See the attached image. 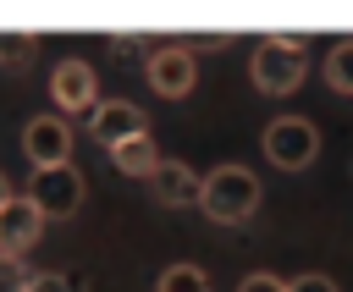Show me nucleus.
<instances>
[{"instance_id":"nucleus-9","label":"nucleus","mask_w":353,"mask_h":292,"mask_svg":"<svg viewBox=\"0 0 353 292\" xmlns=\"http://www.w3.org/2000/svg\"><path fill=\"white\" fill-rule=\"evenodd\" d=\"M199 171L193 165H182V160H160L154 165V176H149V193H154V204H165V209H188V204H199Z\"/></svg>"},{"instance_id":"nucleus-10","label":"nucleus","mask_w":353,"mask_h":292,"mask_svg":"<svg viewBox=\"0 0 353 292\" xmlns=\"http://www.w3.org/2000/svg\"><path fill=\"white\" fill-rule=\"evenodd\" d=\"M39 231H44V215L28 204V193H17L6 209H0V253H28L33 242H39Z\"/></svg>"},{"instance_id":"nucleus-14","label":"nucleus","mask_w":353,"mask_h":292,"mask_svg":"<svg viewBox=\"0 0 353 292\" xmlns=\"http://www.w3.org/2000/svg\"><path fill=\"white\" fill-rule=\"evenodd\" d=\"M33 55H39V39H33V33H0V66H6V72L33 66Z\"/></svg>"},{"instance_id":"nucleus-18","label":"nucleus","mask_w":353,"mask_h":292,"mask_svg":"<svg viewBox=\"0 0 353 292\" xmlns=\"http://www.w3.org/2000/svg\"><path fill=\"white\" fill-rule=\"evenodd\" d=\"M237 292H287V281L281 275H270V270H254V275H243V286Z\"/></svg>"},{"instance_id":"nucleus-4","label":"nucleus","mask_w":353,"mask_h":292,"mask_svg":"<svg viewBox=\"0 0 353 292\" xmlns=\"http://www.w3.org/2000/svg\"><path fill=\"white\" fill-rule=\"evenodd\" d=\"M88 198V182L77 165H50V171H33L28 176V204L44 215V220H72Z\"/></svg>"},{"instance_id":"nucleus-6","label":"nucleus","mask_w":353,"mask_h":292,"mask_svg":"<svg viewBox=\"0 0 353 292\" xmlns=\"http://www.w3.org/2000/svg\"><path fill=\"white\" fill-rule=\"evenodd\" d=\"M22 154H28L33 171L72 165V127H66V116H33L22 127Z\"/></svg>"},{"instance_id":"nucleus-16","label":"nucleus","mask_w":353,"mask_h":292,"mask_svg":"<svg viewBox=\"0 0 353 292\" xmlns=\"http://www.w3.org/2000/svg\"><path fill=\"white\" fill-rule=\"evenodd\" d=\"M287 292H342V286H336L325 270H303V275H292V281H287Z\"/></svg>"},{"instance_id":"nucleus-15","label":"nucleus","mask_w":353,"mask_h":292,"mask_svg":"<svg viewBox=\"0 0 353 292\" xmlns=\"http://www.w3.org/2000/svg\"><path fill=\"white\" fill-rule=\"evenodd\" d=\"M33 286V270H28V259H17V253H0V292H28Z\"/></svg>"},{"instance_id":"nucleus-19","label":"nucleus","mask_w":353,"mask_h":292,"mask_svg":"<svg viewBox=\"0 0 353 292\" xmlns=\"http://www.w3.org/2000/svg\"><path fill=\"white\" fill-rule=\"evenodd\" d=\"M188 50H226V33H199L188 39Z\"/></svg>"},{"instance_id":"nucleus-17","label":"nucleus","mask_w":353,"mask_h":292,"mask_svg":"<svg viewBox=\"0 0 353 292\" xmlns=\"http://www.w3.org/2000/svg\"><path fill=\"white\" fill-rule=\"evenodd\" d=\"M28 292H77L72 286V275H61V270H33V286Z\"/></svg>"},{"instance_id":"nucleus-7","label":"nucleus","mask_w":353,"mask_h":292,"mask_svg":"<svg viewBox=\"0 0 353 292\" xmlns=\"http://www.w3.org/2000/svg\"><path fill=\"white\" fill-rule=\"evenodd\" d=\"M50 99H55V110L88 121V110L99 105V77H94V66H88V61H61V66L50 72Z\"/></svg>"},{"instance_id":"nucleus-20","label":"nucleus","mask_w":353,"mask_h":292,"mask_svg":"<svg viewBox=\"0 0 353 292\" xmlns=\"http://www.w3.org/2000/svg\"><path fill=\"white\" fill-rule=\"evenodd\" d=\"M11 198H17V193H11V176H6V171H0V209H6V204H11Z\"/></svg>"},{"instance_id":"nucleus-13","label":"nucleus","mask_w":353,"mask_h":292,"mask_svg":"<svg viewBox=\"0 0 353 292\" xmlns=\"http://www.w3.org/2000/svg\"><path fill=\"white\" fill-rule=\"evenodd\" d=\"M154 292H210V275H204L199 264H188V259H176V264H165V270H160V281H154Z\"/></svg>"},{"instance_id":"nucleus-11","label":"nucleus","mask_w":353,"mask_h":292,"mask_svg":"<svg viewBox=\"0 0 353 292\" xmlns=\"http://www.w3.org/2000/svg\"><path fill=\"white\" fill-rule=\"evenodd\" d=\"M160 160H165V154L154 149V138H149V132H143V138H127V143H116V149H110V165H116L121 176H138V182H149Z\"/></svg>"},{"instance_id":"nucleus-21","label":"nucleus","mask_w":353,"mask_h":292,"mask_svg":"<svg viewBox=\"0 0 353 292\" xmlns=\"http://www.w3.org/2000/svg\"><path fill=\"white\" fill-rule=\"evenodd\" d=\"M347 176H353V160H347Z\"/></svg>"},{"instance_id":"nucleus-12","label":"nucleus","mask_w":353,"mask_h":292,"mask_svg":"<svg viewBox=\"0 0 353 292\" xmlns=\"http://www.w3.org/2000/svg\"><path fill=\"white\" fill-rule=\"evenodd\" d=\"M325 88L331 94H353V39H336L331 50H325Z\"/></svg>"},{"instance_id":"nucleus-3","label":"nucleus","mask_w":353,"mask_h":292,"mask_svg":"<svg viewBox=\"0 0 353 292\" xmlns=\"http://www.w3.org/2000/svg\"><path fill=\"white\" fill-rule=\"evenodd\" d=\"M259 149L276 171H309L320 160V127L309 116H276V121H265Z\"/></svg>"},{"instance_id":"nucleus-1","label":"nucleus","mask_w":353,"mask_h":292,"mask_svg":"<svg viewBox=\"0 0 353 292\" xmlns=\"http://www.w3.org/2000/svg\"><path fill=\"white\" fill-rule=\"evenodd\" d=\"M259 176L248 171V165H215V171H204V182H199V209L215 220V226H243V220H254V209H259Z\"/></svg>"},{"instance_id":"nucleus-8","label":"nucleus","mask_w":353,"mask_h":292,"mask_svg":"<svg viewBox=\"0 0 353 292\" xmlns=\"http://www.w3.org/2000/svg\"><path fill=\"white\" fill-rule=\"evenodd\" d=\"M143 132H149V116H143L132 99H99V105L88 110V138H94L99 149H116V143L143 138Z\"/></svg>"},{"instance_id":"nucleus-5","label":"nucleus","mask_w":353,"mask_h":292,"mask_svg":"<svg viewBox=\"0 0 353 292\" xmlns=\"http://www.w3.org/2000/svg\"><path fill=\"white\" fill-rule=\"evenodd\" d=\"M143 77H149V88H154L160 99H182V94H193V83H199V61H193L188 44H154L149 61H143Z\"/></svg>"},{"instance_id":"nucleus-2","label":"nucleus","mask_w":353,"mask_h":292,"mask_svg":"<svg viewBox=\"0 0 353 292\" xmlns=\"http://www.w3.org/2000/svg\"><path fill=\"white\" fill-rule=\"evenodd\" d=\"M248 77H254V88L270 94V99L298 94L303 77H309V50H303V39H287V33L259 39L254 55H248Z\"/></svg>"}]
</instances>
